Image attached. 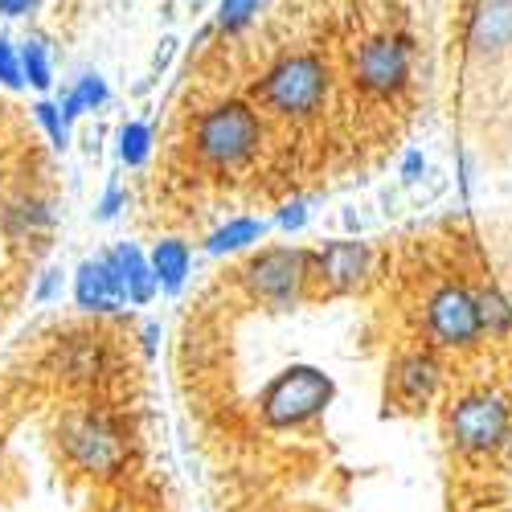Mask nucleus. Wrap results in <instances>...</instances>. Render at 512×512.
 Segmentation results:
<instances>
[{"mask_svg": "<svg viewBox=\"0 0 512 512\" xmlns=\"http://www.w3.org/2000/svg\"><path fill=\"white\" fill-rule=\"evenodd\" d=\"M263 5H267V0H222V5H218V29L222 33L246 29L254 17H259Z\"/></svg>", "mask_w": 512, "mask_h": 512, "instance_id": "22", "label": "nucleus"}, {"mask_svg": "<svg viewBox=\"0 0 512 512\" xmlns=\"http://www.w3.org/2000/svg\"><path fill=\"white\" fill-rule=\"evenodd\" d=\"M414 78V41L402 29L369 33L353 54V82L369 99L390 103L398 99Z\"/></svg>", "mask_w": 512, "mask_h": 512, "instance_id": "6", "label": "nucleus"}, {"mask_svg": "<svg viewBox=\"0 0 512 512\" xmlns=\"http://www.w3.org/2000/svg\"><path fill=\"white\" fill-rule=\"evenodd\" d=\"M267 222L263 218H234V222H226L222 230H213L209 238H205V250L209 254H238V250H246V246H254V242H263L267 238Z\"/></svg>", "mask_w": 512, "mask_h": 512, "instance_id": "16", "label": "nucleus"}, {"mask_svg": "<svg viewBox=\"0 0 512 512\" xmlns=\"http://www.w3.org/2000/svg\"><path fill=\"white\" fill-rule=\"evenodd\" d=\"M62 283H66V275L58 271V267H50V271H41V283L33 287V300L37 304H50L54 295H62Z\"/></svg>", "mask_w": 512, "mask_h": 512, "instance_id": "25", "label": "nucleus"}, {"mask_svg": "<svg viewBox=\"0 0 512 512\" xmlns=\"http://www.w3.org/2000/svg\"><path fill=\"white\" fill-rule=\"evenodd\" d=\"M119 205H123V193H119V185H111V189L103 193L99 209H95V218H99V222H111V218H115V213H119Z\"/></svg>", "mask_w": 512, "mask_h": 512, "instance_id": "26", "label": "nucleus"}, {"mask_svg": "<svg viewBox=\"0 0 512 512\" xmlns=\"http://www.w3.org/2000/svg\"><path fill=\"white\" fill-rule=\"evenodd\" d=\"M74 304L82 312H119L127 308V287L123 275L115 267L111 254H99V259H82L74 267Z\"/></svg>", "mask_w": 512, "mask_h": 512, "instance_id": "12", "label": "nucleus"}, {"mask_svg": "<svg viewBox=\"0 0 512 512\" xmlns=\"http://www.w3.org/2000/svg\"><path fill=\"white\" fill-rule=\"evenodd\" d=\"M336 398L332 377L316 365H287L267 381V390L259 394V414L271 431H295L320 418Z\"/></svg>", "mask_w": 512, "mask_h": 512, "instance_id": "4", "label": "nucleus"}, {"mask_svg": "<svg viewBox=\"0 0 512 512\" xmlns=\"http://www.w3.org/2000/svg\"><path fill=\"white\" fill-rule=\"evenodd\" d=\"M0 87L21 91L25 87V66H21V50L9 37H0Z\"/></svg>", "mask_w": 512, "mask_h": 512, "instance_id": "23", "label": "nucleus"}, {"mask_svg": "<svg viewBox=\"0 0 512 512\" xmlns=\"http://www.w3.org/2000/svg\"><path fill=\"white\" fill-rule=\"evenodd\" d=\"M33 115H37V123H41V127H46L50 144H54L58 152H66V148H70V119H66L62 103L41 99V103H33Z\"/></svg>", "mask_w": 512, "mask_h": 512, "instance_id": "21", "label": "nucleus"}, {"mask_svg": "<svg viewBox=\"0 0 512 512\" xmlns=\"http://www.w3.org/2000/svg\"><path fill=\"white\" fill-rule=\"evenodd\" d=\"M152 156V132L148 123H123L119 127V160L127 168H140Z\"/></svg>", "mask_w": 512, "mask_h": 512, "instance_id": "20", "label": "nucleus"}, {"mask_svg": "<svg viewBox=\"0 0 512 512\" xmlns=\"http://www.w3.org/2000/svg\"><path fill=\"white\" fill-rule=\"evenodd\" d=\"M463 54L488 70L512 58V0H472L463 17Z\"/></svg>", "mask_w": 512, "mask_h": 512, "instance_id": "10", "label": "nucleus"}, {"mask_svg": "<svg viewBox=\"0 0 512 512\" xmlns=\"http://www.w3.org/2000/svg\"><path fill=\"white\" fill-rule=\"evenodd\" d=\"M37 9V0H0V13L5 17H25Z\"/></svg>", "mask_w": 512, "mask_h": 512, "instance_id": "28", "label": "nucleus"}, {"mask_svg": "<svg viewBox=\"0 0 512 512\" xmlns=\"http://www.w3.org/2000/svg\"><path fill=\"white\" fill-rule=\"evenodd\" d=\"M21 66H25V82L37 91L54 87V66H50V46L46 37H25L21 41Z\"/></svg>", "mask_w": 512, "mask_h": 512, "instance_id": "19", "label": "nucleus"}, {"mask_svg": "<svg viewBox=\"0 0 512 512\" xmlns=\"http://www.w3.org/2000/svg\"><path fill=\"white\" fill-rule=\"evenodd\" d=\"M152 267H156L160 291L177 295V291L185 287V279H189L193 254H189V246H185L181 238H164V242H156V250H152Z\"/></svg>", "mask_w": 512, "mask_h": 512, "instance_id": "15", "label": "nucleus"}, {"mask_svg": "<svg viewBox=\"0 0 512 512\" xmlns=\"http://www.w3.org/2000/svg\"><path fill=\"white\" fill-rule=\"evenodd\" d=\"M443 431L467 463H496L512 451V402L500 381H472L447 394Z\"/></svg>", "mask_w": 512, "mask_h": 512, "instance_id": "1", "label": "nucleus"}, {"mask_svg": "<svg viewBox=\"0 0 512 512\" xmlns=\"http://www.w3.org/2000/svg\"><path fill=\"white\" fill-rule=\"evenodd\" d=\"M500 386H504V394H508V402H512V349H504V365H500Z\"/></svg>", "mask_w": 512, "mask_h": 512, "instance_id": "29", "label": "nucleus"}, {"mask_svg": "<svg viewBox=\"0 0 512 512\" xmlns=\"http://www.w3.org/2000/svg\"><path fill=\"white\" fill-rule=\"evenodd\" d=\"M328 95L332 70L320 54H287L259 82V103L279 119H312L324 111Z\"/></svg>", "mask_w": 512, "mask_h": 512, "instance_id": "3", "label": "nucleus"}, {"mask_svg": "<svg viewBox=\"0 0 512 512\" xmlns=\"http://www.w3.org/2000/svg\"><path fill=\"white\" fill-rule=\"evenodd\" d=\"M447 390V361L439 349L410 345L390 357L386 369V414H426Z\"/></svg>", "mask_w": 512, "mask_h": 512, "instance_id": "7", "label": "nucleus"}, {"mask_svg": "<svg viewBox=\"0 0 512 512\" xmlns=\"http://www.w3.org/2000/svg\"><path fill=\"white\" fill-rule=\"evenodd\" d=\"M418 324H422V340L431 349H439L443 357H472L488 345L476 283L459 279V275L439 279L431 291L422 295Z\"/></svg>", "mask_w": 512, "mask_h": 512, "instance_id": "2", "label": "nucleus"}, {"mask_svg": "<svg viewBox=\"0 0 512 512\" xmlns=\"http://www.w3.org/2000/svg\"><path fill=\"white\" fill-rule=\"evenodd\" d=\"M476 300H480V316H484L488 345L512 349V304H508V295H504L492 279H480V283H476Z\"/></svg>", "mask_w": 512, "mask_h": 512, "instance_id": "14", "label": "nucleus"}, {"mask_svg": "<svg viewBox=\"0 0 512 512\" xmlns=\"http://www.w3.org/2000/svg\"><path fill=\"white\" fill-rule=\"evenodd\" d=\"M422 173H426V156H422V152H406V160H402V181L414 185Z\"/></svg>", "mask_w": 512, "mask_h": 512, "instance_id": "27", "label": "nucleus"}, {"mask_svg": "<svg viewBox=\"0 0 512 512\" xmlns=\"http://www.w3.org/2000/svg\"><path fill=\"white\" fill-rule=\"evenodd\" d=\"M62 447L66 455L82 467V472H95V476H111L119 472V463L127 455L123 431L103 418V414H74L62 422Z\"/></svg>", "mask_w": 512, "mask_h": 512, "instance_id": "9", "label": "nucleus"}, {"mask_svg": "<svg viewBox=\"0 0 512 512\" xmlns=\"http://www.w3.org/2000/svg\"><path fill=\"white\" fill-rule=\"evenodd\" d=\"M369 267H373V250L357 238H336L316 250V279L332 295H353L357 287H365Z\"/></svg>", "mask_w": 512, "mask_h": 512, "instance_id": "11", "label": "nucleus"}, {"mask_svg": "<svg viewBox=\"0 0 512 512\" xmlns=\"http://www.w3.org/2000/svg\"><path fill=\"white\" fill-rule=\"evenodd\" d=\"M107 78L103 74H95V70H87V74H82L78 82H74V87L66 91V99H62V111H66V119L74 123L78 115H87V111H95V107H103L107 103Z\"/></svg>", "mask_w": 512, "mask_h": 512, "instance_id": "17", "label": "nucleus"}, {"mask_svg": "<svg viewBox=\"0 0 512 512\" xmlns=\"http://www.w3.org/2000/svg\"><path fill=\"white\" fill-rule=\"evenodd\" d=\"M197 156L213 168H234L242 160H250L263 144V123L246 103H218L197 119L193 132Z\"/></svg>", "mask_w": 512, "mask_h": 512, "instance_id": "8", "label": "nucleus"}, {"mask_svg": "<svg viewBox=\"0 0 512 512\" xmlns=\"http://www.w3.org/2000/svg\"><path fill=\"white\" fill-rule=\"evenodd\" d=\"M111 259L123 275V287H127V300L132 304H148L152 295L160 291V279H156V267H152V254H144L136 242H123L111 250Z\"/></svg>", "mask_w": 512, "mask_h": 512, "instance_id": "13", "label": "nucleus"}, {"mask_svg": "<svg viewBox=\"0 0 512 512\" xmlns=\"http://www.w3.org/2000/svg\"><path fill=\"white\" fill-rule=\"evenodd\" d=\"M275 226H279V230H287V234H295V230H304V226H308V201H287V205L279 209V218H275Z\"/></svg>", "mask_w": 512, "mask_h": 512, "instance_id": "24", "label": "nucleus"}, {"mask_svg": "<svg viewBox=\"0 0 512 512\" xmlns=\"http://www.w3.org/2000/svg\"><path fill=\"white\" fill-rule=\"evenodd\" d=\"M308 279H316V250L304 246H267L242 267L246 291L267 308L300 304Z\"/></svg>", "mask_w": 512, "mask_h": 512, "instance_id": "5", "label": "nucleus"}, {"mask_svg": "<svg viewBox=\"0 0 512 512\" xmlns=\"http://www.w3.org/2000/svg\"><path fill=\"white\" fill-rule=\"evenodd\" d=\"M54 218H50V205L46 201H37V197H21L5 209V230L9 234H37V230H46Z\"/></svg>", "mask_w": 512, "mask_h": 512, "instance_id": "18", "label": "nucleus"}]
</instances>
